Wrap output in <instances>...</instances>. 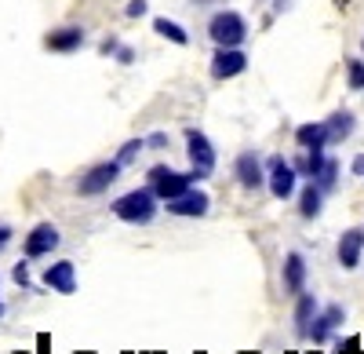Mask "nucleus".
<instances>
[{
    "mask_svg": "<svg viewBox=\"0 0 364 354\" xmlns=\"http://www.w3.org/2000/svg\"><path fill=\"white\" fill-rule=\"evenodd\" d=\"M157 194H154V187H139V190H128V194H120L117 201H113V216L117 219H124V223H132V227H146L149 219L157 216Z\"/></svg>",
    "mask_w": 364,
    "mask_h": 354,
    "instance_id": "obj_1",
    "label": "nucleus"
},
{
    "mask_svg": "<svg viewBox=\"0 0 364 354\" xmlns=\"http://www.w3.org/2000/svg\"><path fill=\"white\" fill-rule=\"evenodd\" d=\"M193 183H200V175L190 168V172H171V168H164V165H154L149 168V187H154V194L168 204V201H175V197H182Z\"/></svg>",
    "mask_w": 364,
    "mask_h": 354,
    "instance_id": "obj_2",
    "label": "nucleus"
},
{
    "mask_svg": "<svg viewBox=\"0 0 364 354\" xmlns=\"http://www.w3.org/2000/svg\"><path fill=\"white\" fill-rule=\"evenodd\" d=\"M208 37L215 41L219 48H240L248 37V26L245 19H240L237 11H219V15H211L208 22Z\"/></svg>",
    "mask_w": 364,
    "mask_h": 354,
    "instance_id": "obj_3",
    "label": "nucleus"
},
{
    "mask_svg": "<svg viewBox=\"0 0 364 354\" xmlns=\"http://www.w3.org/2000/svg\"><path fill=\"white\" fill-rule=\"evenodd\" d=\"M186 154H190V168L200 179H208V175L215 172V146H211V139L204 132L186 128Z\"/></svg>",
    "mask_w": 364,
    "mask_h": 354,
    "instance_id": "obj_4",
    "label": "nucleus"
},
{
    "mask_svg": "<svg viewBox=\"0 0 364 354\" xmlns=\"http://www.w3.org/2000/svg\"><path fill=\"white\" fill-rule=\"evenodd\" d=\"M120 161H102V165H95V168H87L84 175H80V183H77V190L84 194V197H95V194H102V190H109L117 179H120Z\"/></svg>",
    "mask_w": 364,
    "mask_h": 354,
    "instance_id": "obj_5",
    "label": "nucleus"
},
{
    "mask_svg": "<svg viewBox=\"0 0 364 354\" xmlns=\"http://www.w3.org/2000/svg\"><path fill=\"white\" fill-rule=\"evenodd\" d=\"M295 165H288L284 157H269L266 165V183H269V194L277 201H288L295 194Z\"/></svg>",
    "mask_w": 364,
    "mask_h": 354,
    "instance_id": "obj_6",
    "label": "nucleus"
},
{
    "mask_svg": "<svg viewBox=\"0 0 364 354\" xmlns=\"http://www.w3.org/2000/svg\"><path fill=\"white\" fill-rule=\"evenodd\" d=\"M248 70V55L240 48H219L215 55H211V77L215 80H230L237 73Z\"/></svg>",
    "mask_w": 364,
    "mask_h": 354,
    "instance_id": "obj_7",
    "label": "nucleus"
},
{
    "mask_svg": "<svg viewBox=\"0 0 364 354\" xmlns=\"http://www.w3.org/2000/svg\"><path fill=\"white\" fill-rule=\"evenodd\" d=\"M51 249H58V227L55 223H37L33 230L26 234V256L29 259L51 256Z\"/></svg>",
    "mask_w": 364,
    "mask_h": 354,
    "instance_id": "obj_8",
    "label": "nucleus"
},
{
    "mask_svg": "<svg viewBox=\"0 0 364 354\" xmlns=\"http://www.w3.org/2000/svg\"><path fill=\"white\" fill-rule=\"evenodd\" d=\"M208 209H211V197L204 190H193V187L182 197L168 201V212L171 216H186V219H200V216H208Z\"/></svg>",
    "mask_w": 364,
    "mask_h": 354,
    "instance_id": "obj_9",
    "label": "nucleus"
},
{
    "mask_svg": "<svg viewBox=\"0 0 364 354\" xmlns=\"http://www.w3.org/2000/svg\"><path fill=\"white\" fill-rule=\"evenodd\" d=\"M44 285L51 288V292H63V296H73L77 292V267L70 259H58V263H51V267L44 271Z\"/></svg>",
    "mask_w": 364,
    "mask_h": 354,
    "instance_id": "obj_10",
    "label": "nucleus"
},
{
    "mask_svg": "<svg viewBox=\"0 0 364 354\" xmlns=\"http://www.w3.org/2000/svg\"><path fill=\"white\" fill-rule=\"evenodd\" d=\"M237 179H240V187L245 190H259L262 183H266V172H262V161H259V154H240L237 157Z\"/></svg>",
    "mask_w": 364,
    "mask_h": 354,
    "instance_id": "obj_11",
    "label": "nucleus"
},
{
    "mask_svg": "<svg viewBox=\"0 0 364 354\" xmlns=\"http://www.w3.org/2000/svg\"><path fill=\"white\" fill-rule=\"evenodd\" d=\"M360 252H364V230L360 227H350L343 238H339V263H343V271H353L357 267Z\"/></svg>",
    "mask_w": 364,
    "mask_h": 354,
    "instance_id": "obj_12",
    "label": "nucleus"
},
{
    "mask_svg": "<svg viewBox=\"0 0 364 354\" xmlns=\"http://www.w3.org/2000/svg\"><path fill=\"white\" fill-rule=\"evenodd\" d=\"M84 44V29L80 26H63V29H51V33L44 37V48L48 51H77Z\"/></svg>",
    "mask_w": 364,
    "mask_h": 354,
    "instance_id": "obj_13",
    "label": "nucleus"
},
{
    "mask_svg": "<svg viewBox=\"0 0 364 354\" xmlns=\"http://www.w3.org/2000/svg\"><path fill=\"white\" fill-rule=\"evenodd\" d=\"M295 142L302 146V150H324V146L331 142L328 125H324V121H317V125H299V128H295Z\"/></svg>",
    "mask_w": 364,
    "mask_h": 354,
    "instance_id": "obj_14",
    "label": "nucleus"
},
{
    "mask_svg": "<svg viewBox=\"0 0 364 354\" xmlns=\"http://www.w3.org/2000/svg\"><path fill=\"white\" fill-rule=\"evenodd\" d=\"M284 288L291 292V296H302V288H306V259H302L299 252H291L284 259Z\"/></svg>",
    "mask_w": 364,
    "mask_h": 354,
    "instance_id": "obj_15",
    "label": "nucleus"
},
{
    "mask_svg": "<svg viewBox=\"0 0 364 354\" xmlns=\"http://www.w3.org/2000/svg\"><path fill=\"white\" fill-rule=\"evenodd\" d=\"M339 321H343V307H339V303H331L324 314H317V318H314V326H310V340H314V343H324V340L331 336V329L339 326Z\"/></svg>",
    "mask_w": 364,
    "mask_h": 354,
    "instance_id": "obj_16",
    "label": "nucleus"
},
{
    "mask_svg": "<svg viewBox=\"0 0 364 354\" xmlns=\"http://www.w3.org/2000/svg\"><path fill=\"white\" fill-rule=\"evenodd\" d=\"M324 125H328L331 142H343V139H350V135H353V125H357V121H353V113H350V110H339V113H331Z\"/></svg>",
    "mask_w": 364,
    "mask_h": 354,
    "instance_id": "obj_17",
    "label": "nucleus"
},
{
    "mask_svg": "<svg viewBox=\"0 0 364 354\" xmlns=\"http://www.w3.org/2000/svg\"><path fill=\"white\" fill-rule=\"evenodd\" d=\"M314 318H317V300L310 296V292H302L299 307H295V329H299V336H310V321Z\"/></svg>",
    "mask_w": 364,
    "mask_h": 354,
    "instance_id": "obj_18",
    "label": "nucleus"
},
{
    "mask_svg": "<svg viewBox=\"0 0 364 354\" xmlns=\"http://www.w3.org/2000/svg\"><path fill=\"white\" fill-rule=\"evenodd\" d=\"M321 194H324V190H321L314 179H310L306 190L299 194V212H302V219H317V216H321Z\"/></svg>",
    "mask_w": 364,
    "mask_h": 354,
    "instance_id": "obj_19",
    "label": "nucleus"
},
{
    "mask_svg": "<svg viewBox=\"0 0 364 354\" xmlns=\"http://www.w3.org/2000/svg\"><path fill=\"white\" fill-rule=\"evenodd\" d=\"M324 165H328L324 150H306V154H302V157L295 161V172H299V175H306V179H317Z\"/></svg>",
    "mask_w": 364,
    "mask_h": 354,
    "instance_id": "obj_20",
    "label": "nucleus"
},
{
    "mask_svg": "<svg viewBox=\"0 0 364 354\" xmlns=\"http://www.w3.org/2000/svg\"><path fill=\"white\" fill-rule=\"evenodd\" d=\"M154 29H157V33L161 37H168L171 44H190V33H186V29H182L178 22H171V19H154Z\"/></svg>",
    "mask_w": 364,
    "mask_h": 354,
    "instance_id": "obj_21",
    "label": "nucleus"
},
{
    "mask_svg": "<svg viewBox=\"0 0 364 354\" xmlns=\"http://www.w3.org/2000/svg\"><path fill=\"white\" fill-rule=\"evenodd\" d=\"M142 146H146V139H128L124 146H120V154H117V161H120V165H132V161L139 157V150H142Z\"/></svg>",
    "mask_w": 364,
    "mask_h": 354,
    "instance_id": "obj_22",
    "label": "nucleus"
},
{
    "mask_svg": "<svg viewBox=\"0 0 364 354\" xmlns=\"http://www.w3.org/2000/svg\"><path fill=\"white\" fill-rule=\"evenodd\" d=\"M346 73H350V88H353V92H360V88H364V63H360V58H350Z\"/></svg>",
    "mask_w": 364,
    "mask_h": 354,
    "instance_id": "obj_23",
    "label": "nucleus"
},
{
    "mask_svg": "<svg viewBox=\"0 0 364 354\" xmlns=\"http://www.w3.org/2000/svg\"><path fill=\"white\" fill-rule=\"evenodd\" d=\"M336 172H339V165H336V161H328V165L321 168V175H317L314 183H317L321 190H331V187H336Z\"/></svg>",
    "mask_w": 364,
    "mask_h": 354,
    "instance_id": "obj_24",
    "label": "nucleus"
},
{
    "mask_svg": "<svg viewBox=\"0 0 364 354\" xmlns=\"http://www.w3.org/2000/svg\"><path fill=\"white\" fill-rule=\"evenodd\" d=\"M11 278H15V285L29 288V263H15V271H11Z\"/></svg>",
    "mask_w": 364,
    "mask_h": 354,
    "instance_id": "obj_25",
    "label": "nucleus"
},
{
    "mask_svg": "<svg viewBox=\"0 0 364 354\" xmlns=\"http://www.w3.org/2000/svg\"><path fill=\"white\" fill-rule=\"evenodd\" d=\"M124 11H128V19H139V15H146V0H132V4H128Z\"/></svg>",
    "mask_w": 364,
    "mask_h": 354,
    "instance_id": "obj_26",
    "label": "nucleus"
},
{
    "mask_svg": "<svg viewBox=\"0 0 364 354\" xmlns=\"http://www.w3.org/2000/svg\"><path fill=\"white\" fill-rule=\"evenodd\" d=\"M11 245V227H4V223H0V252H4Z\"/></svg>",
    "mask_w": 364,
    "mask_h": 354,
    "instance_id": "obj_27",
    "label": "nucleus"
},
{
    "mask_svg": "<svg viewBox=\"0 0 364 354\" xmlns=\"http://www.w3.org/2000/svg\"><path fill=\"white\" fill-rule=\"evenodd\" d=\"M164 142H168V135H164V132H157V135H149V139H146V146H154V150H161Z\"/></svg>",
    "mask_w": 364,
    "mask_h": 354,
    "instance_id": "obj_28",
    "label": "nucleus"
},
{
    "mask_svg": "<svg viewBox=\"0 0 364 354\" xmlns=\"http://www.w3.org/2000/svg\"><path fill=\"white\" fill-rule=\"evenodd\" d=\"M120 51V44H117V37H109V41H102V55H117Z\"/></svg>",
    "mask_w": 364,
    "mask_h": 354,
    "instance_id": "obj_29",
    "label": "nucleus"
},
{
    "mask_svg": "<svg viewBox=\"0 0 364 354\" xmlns=\"http://www.w3.org/2000/svg\"><path fill=\"white\" fill-rule=\"evenodd\" d=\"M117 58L128 66V63H135V51H132V48H120V51H117Z\"/></svg>",
    "mask_w": 364,
    "mask_h": 354,
    "instance_id": "obj_30",
    "label": "nucleus"
},
{
    "mask_svg": "<svg viewBox=\"0 0 364 354\" xmlns=\"http://www.w3.org/2000/svg\"><path fill=\"white\" fill-rule=\"evenodd\" d=\"M353 172H357V175H364V154H360V157H353Z\"/></svg>",
    "mask_w": 364,
    "mask_h": 354,
    "instance_id": "obj_31",
    "label": "nucleus"
},
{
    "mask_svg": "<svg viewBox=\"0 0 364 354\" xmlns=\"http://www.w3.org/2000/svg\"><path fill=\"white\" fill-rule=\"evenodd\" d=\"M0 318H4V303H0Z\"/></svg>",
    "mask_w": 364,
    "mask_h": 354,
    "instance_id": "obj_32",
    "label": "nucleus"
},
{
    "mask_svg": "<svg viewBox=\"0 0 364 354\" xmlns=\"http://www.w3.org/2000/svg\"><path fill=\"white\" fill-rule=\"evenodd\" d=\"M15 354H29V350H15Z\"/></svg>",
    "mask_w": 364,
    "mask_h": 354,
    "instance_id": "obj_33",
    "label": "nucleus"
},
{
    "mask_svg": "<svg viewBox=\"0 0 364 354\" xmlns=\"http://www.w3.org/2000/svg\"><path fill=\"white\" fill-rule=\"evenodd\" d=\"M197 354H204V350H197Z\"/></svg>",
    "mask_w": 364,
    "mask_h": 354,
    "instance_id": "obj_34",
    "label": "nucleus"
}]
</instances>
